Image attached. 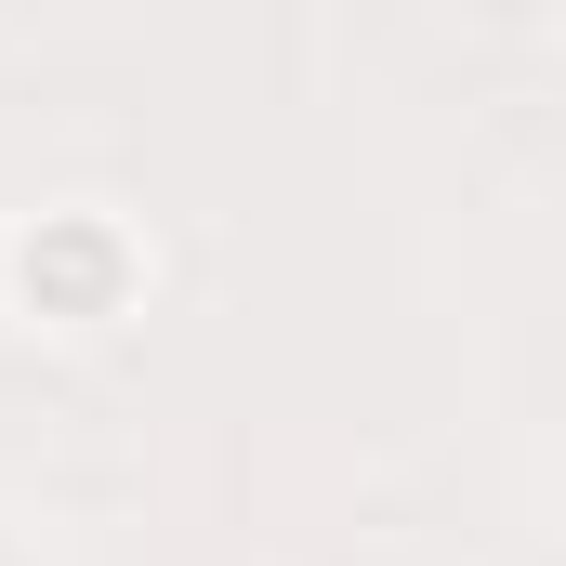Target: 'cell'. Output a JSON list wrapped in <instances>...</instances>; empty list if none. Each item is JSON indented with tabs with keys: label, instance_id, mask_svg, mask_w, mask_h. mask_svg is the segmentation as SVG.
<instances>
[{
	"label": "cell",
	"instance_id": "cell-1",
	"mask_svg": "<svg viewBox=\"0 0 566 566\" xmlns=\"http://www.w3.org/2000/svg\"><path fill=\"white\" fill-rule=\"evenodd\" d=\"M145 290H158V238L106 198H40L13 238H0V303L13 329H53V343H106L133 329Z\"/></svg>",
	"mask_w": 566,
	"mask_h": 566
}]
</instances>
